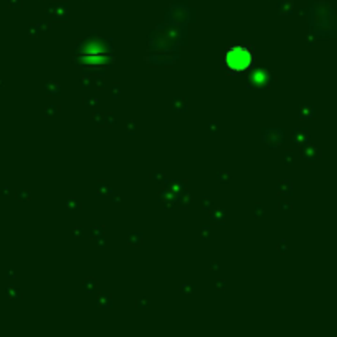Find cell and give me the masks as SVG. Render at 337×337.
<instances>
[{
  "instance_id": "7a4b0ae2",
  "label": "cell",
  "mask_w": 337,
  "mask_h": 337,
  "mask_svg": "<svg viewBox=\"0 0 337 337\" xmlns=\"http://www.w3.org/2000/svg\"><path fill=\"white\" fill-rule=\"evenodd\" d=\"M97 50H90V46L86 50V53H84V59H86V63H102L105 59L104 56V48L101 46H96Z\"/></svg>"
},
{
  "instance_id": "3957f363",
  "label": "cell",
  "mask_w": 337,
  "mask_h": 337,
  "mask_svg": "<svg viewBox=\"0 0 337 337\" xmlns=\"http://www.w3.org/2000/svg\"><path fill=\"white\" fill-rule=\"evenodd\" d=\"M266 79H268V76H266L265 71H255L254 76H252V81H254L255 84H265Z\"/></svg>"
},
{
  "instance_id": "6da1fadb",
  "label": "cell",
  "mask_w": 337,
  "mask_h": 337,
  "mask_svg": "<svg viewBox=\"0 0 337 337\" xmlns=\"http://www.w3.org/2000/svg\"><path fill=\"white\" fill-rule=\"evenodd\" d=\"M226 63L234 71H245L252 65V53L243 46H235L227 51Z\"/></svg>"
}]
</instances>
